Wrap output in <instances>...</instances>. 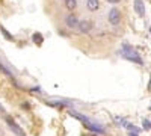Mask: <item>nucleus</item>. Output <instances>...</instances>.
<instances>
[{
    "instance_id": "nucleus-1",
    "label": "nucleus",
    "mask_w": 151,
    "mask_h": 136,
    "mask_svg": "<svg viewBox=\"0 0 151 136\" xmlns=\"http://www.w3.org/2000/svg\"><path fill=\"white\" fill-rule=\"evenodd\" d=\"M70 115H71V117H74V118H77L79 121H82L88 130L95 132V133H100V135H103V133H104V130H103V127H101V126L97 124V122H94L92 119H89L86 115H83V114H80V112H76V110H71Z\"/></svg>"
},
{
    "instance_id": "nucleus-2",
    "label": "nucleus",
    "mask_w": 151,
    "mask_h": 136,
    "mask_svg": "<svg viewBox=\"0 0 151 136\" xmlns=\"http://www.w3.org/2000/svg\"><path fill=\"white\" fill-rule=\"evenodd\" d=\"M122 20V14H121V11L118 8H112L109 11V14H107V21L109 24H112V26H118V24L121 23Z\"/></svg>"
},
{
    "instance_id": "nucleus-3",
    "label": "nucleus",
    "mask_w": 151,
    "mask_h": 136,
    "mask_svg": "<svg viewBox=\"0 0 151 136\" xmlns=\"http://www.w3.org/2000/svg\"><path fill=\"white\" fill-rule=\"evenodd\" d=\"M122 56L125 59H130V60H134L136 64H142V59L139 58V55H137L133 48L129 45V44H124V50H122Z\"/></svg>"
},
{
    "instance_id": "nucleus-4",
    "label": "nucleus",
    "mask_w": 151,
    "mask_h": 136,
    "mask_svg": "<svg viewBox=\"0 0 151 136\" xmlns=\"http://www.w3.org/2000/svg\"><path fill=\"white\" fill-rule=\"evenodd\" d=\"M94 29V23L92 20L89 18H85V20H80L79 24H77V32L82 33V35H86V33H91Z\"/></svg>"
},
{
    "instance_id": "nucleus-5",
    "label": "nucleus",
    "mask_w": 151,
    "mask_h": 136,
    "mask_svg": "<svg viewBox=\"0 0 151 136\" xmlns=\"http://www.w3.org/2000/svg\"><path fill=\"white\" fill-rule=\"evenodd\" d=\"M6 122H8V126L11 127V130L12 132H14L17 136H24V133H23V130H21V127L17 124V122L14 121V119H12L11 117H6Z\"/></svg>"
},
{
    "instance_id": "nucleus-6",
    "label": "nucleus",
    "mask_w": 151,
    "mask_h": 136,
    "mask_svg": "<svg viewBox=\"0 0 151 136\" xmlns=\"http://www.w3.org/2000/svg\"><path fill=\"white\" fill-rule=\"evenodd\" d=\"M134 12L139 17H145V5H144V2L142 0H134Z\"/></svg>"
},
{
    "instance_id": "nucleus-7",
    "label": "nucleus",
    "mask_w": 151,
    "mask_h": 136,
    "mask_svg": "<svg viewBox=\"0 0 151 136\" xmlns=\"http://www.w3.org/2000/svg\"><path fill=\"white\" fill-rule=\"evenodd\" d=\"M65 24H67L70 29H74V27H77V24H79V18L76 17L74 14H70L65 18Z\"/></svg>"
},
{
    "instance_id": "nucleus-8",
    "label": "nucleus",
    "mask_w": 151,
    "mask_h": 136,
    "mask_svg": "<svg viewBox=\"0 0 151 136\" xmlns=\"http://www.w3.org/2000/svg\"><path fill=\"white\" fill-rule=\"evenodd\" d=\"M86 8L91 12H97L100 9V0H86Z\"/></svg>"
},
{
    "instance_id": "nucleus-9",
    "label": "nucleus",
    "mask_w": 151,
    "mask_h": 136,
    "mask_svg": "<svg viewBox=\"0 0 151 136\" xmlns=\"http://www.w3.org/2000/svg\"><path fill=\"white\" fill-rule=\"evenodd\" d=\"M70 101H67V100H59V98H50V100H47V104L48 106H67Z\"/></svg>"
},
{
    "instance_id": "nucleus-10",
    "label": "nucleus",
    "mask_w": 151,
    "mask_h": 136,
    "mask_svg": "<svg viewBox=\"0 0 151 136\" xmlns=\"http://www.w3.org/2000/svg\"><path fill=\"white\" fill-rule=\"evenodd\" d=\"M64 3H65V8L71 12L77 8V0H64Z\"/></svg>"
},
{
    "instance_id": "nucleus-11",
    "label": "nucleus",
    "mask_w": 151,
    "mask_h": 136,
    "mask_svg": "<svg viewBox=\"0 0 151 136\" xmlns=\"http://www.w3.org/2000/svg\"><path fill=\"white\" fill-rule=\"evenodd\" d=\"M0 71H2L3 74H6V76H8V77H9V79H11L12 82H14V83L17 85V82H15V77L12 76V73H11V71H9V70H8V68H6V67H5V65L2 64V62H0Z\"/></svg>"
},
{
    "instance_id": "nucleus-12",
    "label": "nucleus",
    "mask_w": 151,
    "mask_h": 136,
    "mask_svg": "<svg viewBox=\"0 0 151 136\" xmlns=\"http://www.w3.org/2000/svg\"><path fill=\"white\" fill-rule=\"evenodd\" d=\"M32 40H33V42H35V44H38V45H41V44L44 42V38H42V35H41L40 32H36V33H33V36H32Z\"/></svg>"
},
{
    "instance_id": "nucleus-13",
    "label": "nucleus",
    "mask_w": 151,
    "mask_h": 136,
    "mask_svg": "<svg viewBox=\"0 0 151 136\" xmlns=\"http://www.w3.org/2000/svg\"><path fill=\"white\" fill-rule=\"evenodd\" d=\"M0 30H2V33L5 35V38H6V40H9V41H12V36H11V35L8 33V30H6L5 27H0Z\"/></svg>"
},
{
    "instance_id": "nucleus-14",
    "label": "nucleus",
    "mask_w": 151,
    "mask_h": 136,
    "mask_svg": "<svg viewBox=\"0 0 151 136\" xmlns=\"http://www.w3.org/2000/svg\"><path fill=\"white\" fill-rule=\"evenodd\" d=\"M142 126H144L145 130H151V122H150L148 119H144V121H142Z\"/></svg>"
},
{
    "instance_id": "nucleus-15",
    "label": "nucleus",
    "mask_w": 151,
    "mask_h": 136,
    "mask_svg": "<svg viewBox=\"0 0 151 136\" xmlns=\"http://www.w3.org/2000/svg\"><path fill=\"white\" fill-rule=\"evenodd\" d=\"M21 107L26 109V110H29V109H30V103H29V101H24V103H21Z\"/></svg>"
},
{
    "instance_id": "nucleus-16",
    "label": "nucleus",
    "mask_w": 151,
    "mask_h": 136,
    "mask_svg": "<svg viewBox=\"0 0 151 136\" xmlns=\"http://www.w3.org/2000/svg\"><path fill=\"white\" fill-rule=\"evenodd\" d=\"M107 2H109V3H112V5H116V3H119V2H121V0H107Z\"/></svg>"
},
{
    "instance_id": "nucleus-17",
    "label": "nucleus",
    "mask_w": 151,
    "mask_h": 136,
    "mask_svg": "<svg viewBox=\"0 0 151 136\" xmlns=\"http://www.w3.org/2000/svg\"><path fill=\"white\" fill-rule=\"evenodd\" d=\"M147 89H148V92H151V76H150V83H148V88Z\"/></svg>"
},
{
    "instance_id": "nucleus-18",
    "label": "nucleus",
    "mask_w": 151,
    "mask_h": 136,
    "mask_svg": "<svg viewBox=\"0 0 151 136\" xmlns=\"http://www.w3.org/2000/svg\"><path fill=\"white\" fill-rule=\"evenodd\" d=\"M3 110H5V109H3V107H2V106H0V112H3Z\"/></svg>"
},
{
    "instance_id": "nucleus-19",
    "label": "nucleus",
    "mask_w": 151,
    "mask_h": 136,
    "mask_svg": "<svg viewBox=\"0 0 151 136\" xmlns=\"http://www.w3.org/2000/svg\"><path fill=\"white\" fill-rule=\"evenodd\" d=\"M130 136H137V135L136 133H130Z\"/></svg>"
}]
</instances>
